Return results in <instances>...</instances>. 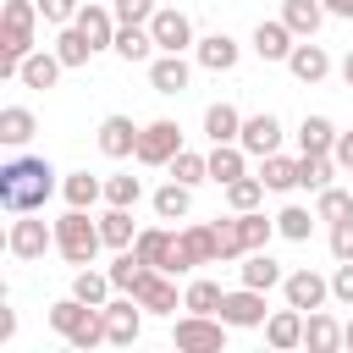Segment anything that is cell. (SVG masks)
I'll list each match as a JSON object with an SVG mask.
<instances>
[{
    "label": "cell",
    "instance_id": "1",
    "mask_svg": "<svg viewBox=\"0 0 353 353\" xmlns=\"http://www.w3.org/2000/svg\"><path fill=\"white\" fill-rule=\"evenodd\" d=\"M55 193V165L44 154H17L0 165V204L11 215H28V210H44Z\"/></svg>",
    "mask_w": 353,
    "mask_h": 353
},
{
    "label": "cell",
    "instance_id": "2",
    "mask_svg": "<svg viewBox=\"0 0 353 353\" xmlns=\"http://www.w3.org/2000/svg\"><path fill=\"white\" fill-rule=\"evenodd\" d=\"M33 17L39 0H6L0 6V72L17 77V66L33 55Z\"/></svg>",
    "mask_w": 353,
    "mask_h": 353
},
{
    "label": "cell",
    "instance_id": "3",
    "mask_svg": "<svg viewBox=\"0 0 353 353\" xmlns=\"http://www.w3.org/2000/svg\"><path fill=\"white\" fill-rule=\"evenodd\" d=\"M50 325H55L72 347H99V342H110V331H105V303H83L77 292L61 298V303H50Z\"/></svg>",
    "mask_w": 353,
    "mask_h": 353
},
{
    "label": "cell",
    "instance_id": "4",
    "mask_svg": "<svg viewBox=\"0 0 353 353\" xmlns=\"http://www.w3.org/2000/svg\"><path fill=\"white\" fill-rule=\"evenodd\" d=\"M55 248H61L66 265H94V254L105 248V232H99V221L88 210H72L66 204V215L55 221Z\"/></svg>",
    "mask_w": 353,
    "mask_h": 353
},
{
    "label": "cell",
    "instance_id": "5",
    "mask_svg": "<svg viewBox=\"0 0 353 353\" xmlns=\"http://www.w3.org/2000/svg\"><path fill=\"white\" fill-rule=\"evenodd\" d=\"M171 336H176L182 353H221V347H226V320H221V314H193V309H188V314L176 320Z\"/></svg>",
    "mask_w": 353,
    "mask_h": 353
},
{
    "label": "cell",
    "instance_id": "6",
    "mask_svg": "<svg viewBox=\"0 0 353 353\" xmlns=\"http://www.w3.org/2000/svg\"><path fill=\"white\" fill-rule=\"evenodd\" d=\"M176 149H182V127L160 116V121H149V127L138 132V154H132V160H138V165H171Z\"/></svg>",
    "mask_w": 353,
    "mask_h": 353
},
{
    "label": "cell",
    "instance_id": "7",
    "mask_svg": "<svg viewBox=\"0 0 353 353\" xmlns=\"http://www.w3.org/2000/svg\"><path fill=\"white\" fill-rule=\"evenodd\" d=\"M6 248H11L17 259H44V254L55 248V226L33 221V210H28L22 221H11V232H6Z\"/></svg>",
    "mask_w": 353,
    "mask_h": 353
},
{
    "label": "cell",
    "instance_id": "8",
    "mask_svg": "<svg viewBox=\"0 0 353 353\" xmlns=\"http://www.w3.org/2000/svg\"><path fill=\"white\" fill-rule=\"evenodd\" d=\"M138 132H143V127H132V116L110 110V116L99 121L94 143H99V154H105V160H127V154H138Z\"/></svg>",
    "mask_w": 353,
    "mask_h": 353
},
{
    "label": "cell",
    "instance_id": "9",
    "mask_svg": "<svg viewBox=\"0 0 353 353\" xmlns=\"http://www.w3.org/2000/svg\"><path fill=\"white\" fill-rule=\"evenodd\" d=\"M132 248H138V259H143V265H154V270H176V276H182L176 232H165V226H143V232L132 237Z\"/></svg>",
    "mask_w": 353,
    "mask_h": 353
},
{
    "label": "cell",
    "instance_id": "10",
    "mask_svg": "<svg viewBox=\"0 0 353 353\" xmlns=\"http://www.w3.org/2000/svg\"><path fill=\"white\" fill-rule=\"evenodd\" d=\"M105 331H110L116 347H132L138 331H143V303H138L132 292H127V298H110V303H105Z\"/></svg>",
    "mask_w": 353,
    "mask_h": 353
},
{
    "label": "cell",
    "instance_id": "11",
    "mask_svg": "<svg viewBox=\"0 0 353 353\" xmlns=\"http://www.w3.org/2000/svg\"><path fill=\"white\" fill-rule=\"evenodd\" d=\"M149 33H154V44H160V50H188V44H199V39H193L188 11H176V6H160V11L149 17Z\"/></svg>",
    "mask_w": 353,
    "mask_h": 353
},
{
    "label": "cell",
    "instance_id": "12",
    "mask_svg": "<svg viewBox=\"0 0 353 353\" xmlns=\"http://www.w3.org/2000/svg\"><path fill=\"white\" fill-rule=\"evenodd\" d=\"M149 83H154L160 94H182V88L193 83V66H188V55H182V50H160V55L149 61Z\"/></svg>",
    "mask_w": 353,
    "mask_h": 353
},
{
    "label": "cell",
    "instance_id": "13",
    "mask_svg": "<svg viewBox=\"0 0 353 353\" xmlns=\"http://www.w3.org/2000/svg\"><path fill=\"white\" fill-rule=\"evenodd\" d=\"M176 254H182V270H193V265H215V259H221L215 226H182V232H176Z\"/></svg>",
    "mask_w": 353,
    "mask_h": 353
},
{
    "label": "cell",
    "instance_id": "14",
    "mask_svg": "<svg viewBox=\"0 0 353 353\" xmlns=\"http://www.w3.org/2000/svg\"><path fill=\"white\" fill-rule=\"evenodd\" d=\"M221 320H226V325H265V292L243 281L237 292L221 298Z\"/></svg>",
    "mask_w": 353,
    "mask_h": 353
},
{
    "label": "cell",
    "instance_id": "15",
    "mask_svg": "<svg viewBox=\"0 0 353 353\" xmlns=\"http://www.w3.org/2000/svg\"><path fill=\"white\" fill-rule=\"evenodd\" d=\"M77 28H83V39L94 44V50H105V44H116V11L105 6V0H83V11H77Z\"/></svg>",
    "mask_w": 353,
    "mask_h": 353
},
{
    "label": "cell",
    "instance_id": "16",
    "mask_svg": "<svg viewBox=\"0 0 353 353\" xmlns=\"http://www.w3.org/2000/svg\"><path fill=\"white\" fill-rule=\"evenodd\" d=\"M248 154H276L281 149V121L270 116V110H259V116H243V138H237Z\"/></svg>",
    "mask_w": 353,
    "mask_h": 353
},
{
    "label": "cell",
    "instance_id": "17",
    "mask_svg": "<svg viewBox=\"0 0 353 353\" xmlns=\"http://www.w3.org/2000/svg\"><path fill=\"white\" fill-rule=\"evenodd\" d=\"M281 292H287V303H292V309H303V314H309V309H320V303H325L331 281H325V276H314V270H292V276L281 281Z\"/></svg>",
    "mask_w": 353,
    "mask_h": 353
},
{
    "label": "cell",
    "instance_id": "18",
    "mask_svg": "<svg viewBox=\"0 0 353 353\" xmlns=\"http://www.w3.org/2000/svg\"><path fill=\"white\" fill-rule=\"evenodd\" d=\"M292 44H298V33H292L281 17L254 28V55H259V61H287V55H292Z\"/></svg>",
    "mask_w": 353,
    "mask_h": 353
},
{
    "label": "cell",
    "instance_id": "19",
    "mask_svg": "<svg viewBox=\"0 0 353 353\" xmlns=\"http://www.w3.org/2000/svg\"><path fill=\"white\" fill-rule=\"evenodd\" d=\"M287 72H292L298 83H320V77L331 72V55H325L314 39H298V44H292V55H287Z\"/></svg>",
    "mask_w": 353,
    "mask_h": 353
},
{
    "label": "cell",
    "instance_id": "20",
    "mask_svg": "<svg viewBox=\"0 0 353 353\" xmlns=\"http://www.w3.org/2000/svg\"><path fill=\"white\" fill-rule=\"evenodd\" d=\"M132 298H138L149 314H171V309L182 303V298H176V287H171V270H149V276L138 281V292H132Z\"/></svg>",
    "mask_w": 353,
    "mask_h": 353
},
{
    "label": "cell",
    "instance_id": "21",
    "mask_svg": "<svg viewBox=\"0 0 353 353\" xmlns=\"http://www.w3.org/2000/svg\"><path fill=\"white\" fill-rule=\"evenodd\" d=\"M265 342L276 347V353H287V347H303V309H276L270 320H265Z\"/></svg>",
    "mask_w": 353,
    "mask_h": 353
},
{
    "label": "cell",
    "instance_id": "22",
    "mask_svg": "<svg viewBox=\"0 0 353 353\" xmlns=\"http://www.w3.org/2000/svg\"><path fill=\"white\" fill-rule=\"evenodd\" d=\"M61 72H66V61H61L55 50H33V55L17 66V77H22L28 88H55V83H61Z\"/></svg>",
    "mask_w": 353,
    "mask_h": 353
},
{
    "label": "cell",
    "instance_id": "23",
    "mask_svg": "<svg viewBox=\"0 0 353 353\" xmlns=\"http://www.w3.org/2000/svg\"><path fill=\"white\" fill-rule=\"evenodd\" d=\"M303 347H309V353H336V347H342V325H336L331 314L309 309V314H303Z\"/></svg>",
    "mask_w": 353,
    "mask_h": 353
},
{
    "label": "cell",
    "instance_id": "24",
    "mask_svg": "<svg viewBox=\"0 0 353 353\" xmlns=\"http://www.w3.org/2000/svg\"><path fill=\"white\" fill-rule=\"evenodd\" d=\"M193 50H199V66H204V72H232V66H237V39H232V33H210V39H199Z\"/></svg>",
    "mask_w": 353,
    "mask_h": 353
},
{
    "label": "cell",
    "instance_id": "25",
    "mask_svg": "<svg viewBox=\"0 0 353 353\" xmlns=\"http://www.w3.org/2000/svg\"><path fill=\"white\" fill-rule=\"evenodd\" d=\"M204 138H210V143H237V138H243V116H237V105H226V99L210 105V110H204Z\"/></svg>",
    "mask_w": 353,
    "mask_h": 353
},
{
    "label": "cell",
    "instance_id": "26",
    "mask_svg": "<svg viewBox=\"0 0 353 353\" xmlns=\"http://www.w3.org/2000/svg\"><path fill=\"white\" fill-rule=\"evenodd\" d=\"M281 22H287L298 39H314L320 22H325V0H287V6H281Z\"/></svg>",
    "mask_w": 353,
    "mask_h": 353
},
{
    "label": "cell",
    "instance_id": "27",
    "mask_svg": "<svg viewBox=\"0 0 353 353\" xmlns=\"http://www.w3.org/2000/svg\"><path fill=\"white\" fill-rule=\"evenodd\" d=\"M110 50H116L127 66H138V61H154V50H160V44H154V33H149V28H116V44H110Z\"/></svg>",
    "mask_w": 353,
    "mask_h": 353
},
{
    "label": "cell",
    "instance_id": "28",
    "mask_svg": "<svg viewBox=\"0 0 353 353\" xmlns=\"http://www.w3.org/2000/svg\"><path fill=\"white\" fill-rule=\"evenodd\" d=\"M33 132H39V121H33L28 105H6V110H0V143H6V149H22Z\"/></svg>",
    "mask_w": 353,
    "mask_h": 353
},
{
    "label": "cell",
    "instance_id": "29",
    "mask_svg": "<svg viewBox=\"0 0 353 353\" xmlns=\"http://www.w3.org/2000/svg\"><path fill=\"white\" fill-rule=\"evenodd\" d=\"M243 171H248V149H243V143H215V149H210V176H215L221 188L237 182Z\"/></svg>",
    "mask_w": 353,
    "mask_h": 353
},
{
    "label": "cell",
    "instance_id": "30",
    "mask_svg": "<svg viewBox=\"0 0 353 353\" xmlns=\"http://www.w3.org/2000/svg\"><path fill=\"white\" fill-rule=\"evenodd\" d=\"M154 215H160V221H188V215H193V188L171 176V182L154 193Z\"/></svg>",
    "mask_w": 353,
    "mask_h": 353
},
{
    "label": "cell",
    "instance_id": "31",
    "mask_svg": "<svg viewBox=\"0 0 353 353\" xmlns=\"http://www.w3.org/2000/svg\"><path fill=\"white\" fill-rule=\"evenodd\" d=\"M259 182H265L270 193H287V188H298V160H287L281 149H276V154H259Z\"/></svg>",
    "mask_w": 353,
    "mask_h": 353
},
{
    "label": "cell",
    "instance_id": "32",
    "mask_svg": "<svg viewBox=\"0 0 353 353\" xmlns=\"http://www.w3.org/2000/svg\"><path fill=\"white\" fill-rule=\"evenodd\" d=\"M336 171H342L336 154H298V188H314L320 193V188L336 182Z\"/></svg>",
    "mask_w": 353,
    "mask_h": 353
},
{
    "label": "cell",
    "instance_id": "33",
    "mask_svg": "<svg viewBox=\"0 0 353 353\" xmlns=\"http://www.w3.org/2000/svg\"><path fill=\"white\" fill-rule=\"evenodd\" d=\"M243 281H248V287H259V292H270V287H281L287 276H281V265L270 259V248H254V254L243 259Z\"/></svg>",
    "mask_w": 353,
    "mask_h": 353
},
{
    "label": "cell",
    "instance_id": "34",
    "mask_svg": "<svg viewBox=\"0 0 353 353\" xmlns=\"http://www.w3.org/2000/svg\"><path fill=\"white\" fill-rule=\"evenodd\" d=\"M298 149H303V154H331V149H336V127H331L325 116H303V127H298Z\"/></svg>",
    "mask_w": 353,
    "mask_h": 353
},
{
    "label": "cell",
    "instance_id": "35",
    "mask_svg": "<svg viewBox=\"0 0 353 353\" xmlns=\"http://www.w3.org/2000/svg\"><path fill=\"white\" fill-rule=\"evenodd\" d=\"M61 193H66V204H72V210H94V204L105 199V182H99V176H88V171H72V176L61 182Z\"/></svg>",
    "mask_w": 353,
    "mask_h": 353
},
{
    "label": "cell",
    "instance_id": "36",
    "mask_svg": "<svg viewBox=\"0 0 353 353\" xmlns=\"http://www.w3.org/2000/svg\"><path fill=\"white\" fill-rule=\"evenodd\" d=\"M110 270H94V265H77V276H72V292L83 298V303H110Z\"/></svg>",
    "mask_w": 353,
    "mask_h": 353
},
{
    "label": "cell",
    "instance_id": "37",
    "mask_svg": "<svg viewBox=\"0 0 353 353\" xmlns=\"http://www.w3.org/2000/svg\"><path fill=\"white\" fill-rule=\"evenodd\" d=\"M149 270H154V265H143V259H138V248H121V254H116V265H110V281H116V292H138V281H143Z\"/></svg>",
    "mask_w": 353,
    "mask_h": 353
},
{
    "label": "cell",
    "instance_id": "38",
    "mask_svg": "<svg viewBox=\"0 0 353 353\" xmlns=\"http://www.w3.org/2000/svg\"><path fill=\"white\" fill-rule=\"evenodd\" d=\"M99 232H105V243H110V248H132V237H138V232H132V210L110 204V210L99 215Z\"/></svg>",
    "mask_w": 353,
    "mask_h": 353
},
{
    "label": "cell",
    "instance_id": "39",
    "mask_svg": "<svg viewBox=\"0 0 353 353\" xmlns=\"http://www.w3.org/2000/svg\"><path fill=\"white\" fill-rule=\"evenodd\" d=\"M55 55H61L66 66H88L94 44L83 39V28H77V22H66V28H61V39H55Z\"/></svg>",
    "mask_w": 353,
    "mask_h": 353
},
{
    "label": "cell",
    "instance_id": "40",
    "mask_svg": "<svg viewBox=\"0 0 353 353\" xmlns=\"http://www.w3.org/2000/svg\"><path fill=\"white\" fill-rule=\"evenodd\" d=\"M259 199H265V182H259V176L243 171L237 182H226V204H232L237 215H243V210H259Z\"/></svg>",
    "mask_w": 353,
    "mask_h": 353
},
{
    "label": "cell",
    "instance_id": "41",
    "mask_svg": "<svg viewBox=\"0 0 353 353\" xmlns=\"http://www.w3.org/2000/svg\"><path fill=\"white\" fill-rule=\"evenodd\" d=\"M314 215H320V221H347V215H353V193H347V188H336V182H331V188H320Z\"/></svg>",
    "mask_w": 353,
    "mask_h": 353
},
{
    "label": "cell",
    "instance_id": "42",
    "mask_svg": "<svg viewBox=\"0 0 353 353\" xmlns=\"http://www.w3.org/2000/svg\"><path fill=\"white\" fill-rule=\"evenodd\" d=\"M171 176H176V182H188V188H193V182H204V176H210V154L176 149V154H171Z\"/></svg>",
    "mask_w": 353,
    "mask_h": 353
},
{
    "label": "cell",
    "instance_id": "43",
    "mask_svg": "<svg viewBox=\"0 0 353 353\" xmlns=\"http://www.w3.org/2000/svg\"><path fill=\"white\" fill-rule=\"evenodd\" d=\"M314 221H320V215H314V210H303V204H287V210H281V215H276V232H281V237H292V243H303V237H309V226H314Z\"/></svg>",
    "mask_w": 353,
    "mask_h": 353
},
{
    "label": "cell",
    "instance_id": "44",
    "mask_svg": "<svg viewBox=\"0 0 353 353\" xmlns=\"http://www.w3.org/2000/svg\"><path fill=\"white\" fill-rule=\"evenodd\" d=\"M221 298H226V292H221L215 281H193V287L182 292V309H193V314H221Z\"/></svg>",
    "mask_w": 353,
    "mask_h": 353
},
{
    "label": "cell",
    "instance_id": "45",
    "mask_svg": "<svg viewBox=\"0 0 353 353\" xmlns=\"http://www.w3.org/2000/svg\"><path fill=\"white\" fill-rule=\"evenodd\" d=\"M237 221H243V243H248V254H254V248H270V237H276V221H265L259 210H243Z\"/></svg>",
    "mask_w": 353,
    "mask_h": 353
},
{
    "label": "cell",
    "instance_id": "46",
    "mask_svg": "<svg viewBox=\"0 0 353 353\" xmlns=\"http://www.w3.org/2000/svg\"><path fill=\"white\" fill-rule=\"evenodd\" d=\"M215 243H221V259H237V254H248V243H243V221H237V210H232V221H215Z\"/></svg>",
    "mask_w": 353,
    "mask_h": 353
},
{
    "label": "cell",
    "instance_id": "47",
    "mask_svg": "<svg viewBox=\"0 0 353 353\" xmlns=\"http://www.w3.org/2000/svg\"><path fill=\"white\" fill-rule=\"evenodd\" d=\"M110 11H116V22H121V28H149V17H154L160 6H154V0H116Z\"/></svg>",
    "mask_w": 353,
    "mask_h": 353
},
{
    "label": "cell",
    "instance_id": "48",
    "mask_svg": "<svg viewBox=\"0 0 353 353\" xmlns=\"http://www.w3.org/2000/svg\"><path fill=\"white\" fill-rule=\"evenodd\" d=\"M105 199L121 204V210H132V204L143 199V182H138V176H110V182H105Z\"/></svg>",
    "mask_w": 353,
    "mask_h": 353
},
{
    "label": "cell",
    "instance_id": "49",
    "mask_svg": "<svg viewBox=\"0 0 353 353\" xmlns=\"http://www.w3.org/2000/svg\"><path fill=\"white\" fill-rule=\"evenodd\" d=\"M77 11H83V0H39V17H44L50 28H66V22H77Z\"/></svg>",
    "mask_w": 353,
    "mask_h": 353
},
{
    "label": "cell",
    "instance_id": "50",
    "mask_svg": "<svg viewBox=\"0 0 353 353\" xmlns=\"http://www.w3.org/2000/svg\"><path fill=\"white\" fill-rule=\"evenodd\" d=\"M331 298L353 309V259H336V276H331Z\"/></svg>",
    "mask_w": 353,
    "mask_h": 353
},
{
    "label": "cell",
    "instance_id": "51",
    "mask_svg": "<svg viewBox=\"0 0 353 353\" xmlns=\"http://www.w3.org/2000/svg\"><path fill=\"white\" fill-rule=\"evenodd\" d=\"M331 254L336 259H353V215L347 221H331Z\"/></svg>",
    "mask_w": 353,
    "mask_h": 353
},
{
    "label": "cell",
    "instance_id": "52",
    "mask_svg": "<svg viewBox=\"0 0 353 353\" xmlns=\"http://www.w3.org/2000/svg\"><path fill=\"white\" fill-rule=\"evenodd\" d=\"M331 154H336L342 171H353V132H336V149H331Z\"/></svg>",
    "mask_w": 353,
    "mask_h": 353
},
{
    "label": "cell",
    "instance_id": "53",
    "mask_svg": "<svg viewBox=\"0 0 353 353\" xmlns=\"http://www.w3.org/2000/svg\"><path fill=\"white\" fill-rule=\"evenodd\" d=\"M325 11L331 17H353V0H325Z\"/></svg>",
    "mask_w": 353,
    "mask_h": 353
},
{
    "label": "cell",
    "instance_id": "54",
    "mask_svg": "<svg viewBox=\"0 0 353 353\" xmlns=\"http://www.w3.org/2000/svg\"><path fill=\"white\" fill-rule=\"evenodd\" d=\"M342 83L353 88V50H347V61H342Z\"/></svg>",
    "mask_w": 353,
    "mask_h": 353
},
{
    "label": "cell",
    "instance_id": "55",
    "mask_svg": "<svg viewBox=\"0 0 353 353\" xmlns=\"http://www.w3.org/2000/svg\"><path fill=\"white\" fill-rule=\"evenodd\" d=\"M342 347H353V320H347V325H342Z\"/></svg>",
    "mask_w": 353,
    "mask_h": 353
}]
</instances>
